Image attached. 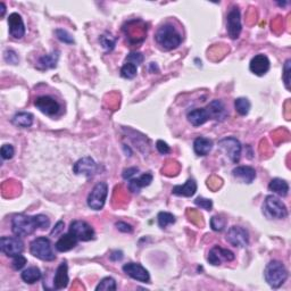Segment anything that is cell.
Masks as SVG:
<instances>
[{"mask_svg": "<svg viewBox=\"0 0 291 291\" xmlns=\"http://www.w3.org/2000/svg\"><path fill=\"white\" fill-rule=\"evenodd\" d=\"M50 221L43 214H38L34 216L25 215V214H16L11 219V231L17 237H27L33 235V233L41 229L49 228Z\"/></svg>", "mask_w": 291, "mask_h": 291, "instance_id": "1", "label": "cell"}, {"mask_svg": "<svg viewBox=\"0 0 291 291\" xmlns=\"http://www.w3.org/2000/svg\"><path fill=\"white\" fill-rule=\"evenodd\" d=\"M156 43L162 50L170 51L178 48L182 42V35L174 25L166 23L156 31Z\"/></svg>", "mask_w": 291, "mask_h": 291, "instance_id": "2", "label": "cell"}, {"mask_svg": "<svg viewBox=\"0 0 291 291\" xmlns=\"http://www.w3.org/2000/svg\"><path fill=\"white\" fill-rule=\"evenodd\" d=\"M264 278L270 287H272L273 289H278L288 279V271H287L284 263L279 261H272L266 265L264 270Z\"/></svg>", "mask_w": 291, "mask_h": 291, "instance_id": "3", "label": "cell"}, {"mask_svg": "<svg viewBox=\"0 0 291 291\" xmlns=\"http://www.w3.org/2000/svg\"><path fill=\"white\" fill-rule=\"evenodd\" d=\"M262 208L264 216L269 220H285L288 216V210L285 203L273 195L266 197Z\"/></svg>", "mask_w": 291, "mask_h": 291, "instance_id": "4", "label": "cell"}, {"mask_svg": "<svg viewBox=\"0 0 291 291\" xmlns=\"http://www.w3.org/2000/svg\"><path fill=\"white\" fill-rule=\"evenodd\" d=\"M31 255L39 258L41 261L51 262L56 260V255L52 249L51 241L46 237H39L32 241L30 245Z\"/></svg>", "mask_w": 291, "mask_h": 291, "instance_id": "5", "label": "cell"}, {"mask_svg": "<svg viewBox=\"0 0 291 291\" xmlns=\"http://www.w3.org/2000/svg\"><path fill=\"white\" fill-rule=\"evenodd\" d=\"M108 196V186L106 182L97 183L95 187L92 188L91 192H90L87 199L88 206L93 211H100L104 208L106 199Z\"/></svg>", "mask_w": 291, "mask_h": 291, "instance_id": "6", "label": "cell"}, {"mask_svg": "<svg viewBox=\"0 0 291 291\" xmlns=\"http://www.w3.org/2000/svg\"><path fill=\"white\" fill-rule=\"evenodd\" d=\"M219 146L221 149L224 150V153L230 158V161L235 164L240 162L241 153H243V146L240 141L235 137H227L221 139L219 141Z\"/></svg>", "mask_w": 291, "mask_h": 291, "instance_id": "7", "label": "cell"}, {"mask_svg": "<svg viewBox=\"0 0 291 291\" xmlns=\"http://www.w3.org/2000/svg\"><path fill=\"white\" fill-rule=\"evenodd\" d=\"M69 233L79 241H90L95 239V230L89 223L82 220H75L69 224Z\"/></svg>", "mask_w": 291, "mask_h": 291, "instance_id": "8", "label": "cell"}, {"mask_svg": "<svg viewBox=\"0 0 291 291\" xmlns=\"http://www.w3.org/2000/svg\"><path fill=\"white\" fill-rule=\"evenodd\" d=\"M0 251L8 257H16L24 251V243L19 237H1L0 239Z\"/></svg>", "mask_w": 291, "mask_h": 291, "instance_id": "9", "label": "cell"}, {"mask_svg": "<svg viewBox=\"0 0 291 291\" xmlns=\"http://www.w3.org/2000/svg\"><path fill=\"white\" fill-rule=\"evenodd\" d=\"M243 25H241V15L238 7H232L227 16V31L232 40H237L240 36Z\"/></svg>", "mask_w": 291, "mask_h": 291, "instance_id": "10", "label": "cell"}, {"mask_svg": "<svg viewBox=\"0 0 291 291\" xmlns=\"http://www.w3.org/2000/svg\"><path fill=\"white\" fill-rule=\"evenodd\" d=\"M99 171V165L95 162V159L89 157H83L77 161L73 165V173L76 175H83L85 178H92Z\"/></svg>", "mask_w": 291, "mask_h": 291, "instance_id": "11", "label": "cell"}, {"mask_svg": "<svg viewBox=\"0 0 291 291\" xmlns=\"http://www.w3.org/2000/svg\"><path fill=\"white\" fill-rule=\"evenodd\" d=\"M227 241L236 248H245L249 244V233L243 227H232L227 233Z\"/></svg>", "mask_w": 291, "mask_h": 291, "instance_id": "12", "label": "cell"}, {"mask_svg": "<svg viewBox=\"0 0 291 291\" xmlns=\"http://www.w3.org/2000/svg\"><path fill=\"white\" fill-rule=\"evenodd\" d=\"M34 106L47 116H55L59 113L60 105L50 96H41L34 100Z\"/></svg>", "mask_w": 291, "mask_h": 291, "instance_id": "13", "label": "cell"}, {"mask_svg": "<svg viewBox=\"0 0 291 291\" xmlns=\"http://www.w3.org/2000/svg\"><path fill=\"white\" fill-rule=\"evenodd\" d=\"M235 254H233L231 251L229 249H224L220 246H214L210 253H208V257L207 261L208 263L214 265V266H219L222 263H225V262H232L235 261Z\"/></svg>", "mask_w": 291, "mask_h": 291, "instance_id": "14", "label": "cell"}, {"mask_svg": "<svg viewBox=\"0 0 291 291\" xmlns=\"http://www.w3.org/2000/svg\"><path fill=\"white\" fill-rule=\"evenodd\" d=\"M122 270L126 276H129L133 280L143 282V284H147L150 280L149 272L139 263H126L123 265Z\"/></svg>", "mask_w": 291, "mask_h": 291, "instance_id": "15", "label": "cell"}, {"mask_svg": "<svg viewBox=\"0 0 291 291\" xmlns=\"http://www.w3.org/2000/svg\"><path fill=\"white\" fill-rule=\"evenodd\" d=\"M271 63H270L269 57L264 54H258L254 56L251 64H249V69L257 76H263L270 71Z\"/></svg>", "mask_w": 291, "mask_h": 291, "instance_id": "16", "label": "cell"}, {"mask_svg": "<svg viewBox=\"0 0 291 291\" xmlns=\"http://www.w3.org/2000/svg\"><path fill=\"white\" fill-rule=\"evenodd\" d=\"M8 26H9V34L14 39L19 40L25 35V25L19 14L13 13L8 16Z\"/></svg>", "mask_w": 291, "mask_h": 291, "instance_id": "17", "label": "cell"}, {"mask_svg": "<svg viewBox=\"0 0 291 291\" xmlns=\"http://www.w3.org/2000/svg\"><path fill=\"white\" fill-rule=\"evenodd\" d=\"M206 109L208 114H210L211 120H214L217 122H223L228 118L229 112L227 107H225L224 102L221 100H213L206 106Z\"/></svg>", "mask_w": 291, "mask_h": 291, "instance_id": "18", "label": "cell"}, {"mask_svg": "<svg viewBox=\"0 0 291 291\" xmlns=\"http://www.w3.org/2000/svg\"><path fill=\"white\" fill-rule=\"evenodd\" d=\"M69 277H68V266L66 262H61L58 268L56 270L54 282H52V288L55 290L65 289L68 286Z\"/></svg>", "mask_w": 291, "mask_h": 291, "instance_id": "19", "label": "cell"}, {"mask_svg": "<svg viewBox=\"0 0 291 291\" xmlns=\"http://www.w3.org/2000/svg\"><path fill=\"white\" fill-rule=\"evenodd\" d=\"M154 176L151 173H143L139 178L131 179L129 181V190L133 194H139L141 191L142 188L148 187L153 182Z\"/></svg>", "mask_w": 291, "mask_h": 291, "instance_id": "20", "label": "cell"}, {"mask_svg": "<svg viewBox=\"0 0 291 291\" xmlns=\"http://www.w3.org/2000/svg\"><path fill=\"white\" fill-rule=\"evenodd\" d=\"M232 175L243 183L251 184L256 179V171L252 166H238L232 171Z\"/></svg>", "mask_w": 291, "mask_h": 291, "instance_id": "21", "label": "cell"}, {"mask_svg": "<svg viewBox=\"0 0 291 291\" xmlns=\"http://www.w3.org/2000/svg\"><path fill=\"white\" fill-rule=\"evenodd\" d=\"M187 118H188V121L191 123V125L196 126V128L197 126L204 125L207 121L211 120L210 114H208L206 107L196 108L194 110H191V112L188 113Z\"/></svg>", "mask_w": 291, "mask_h": 291, "instance_id": "22", "label": "cell"}, {"mask_svg": "<svg viewBox=\"0 0 291 291\" xmlns=\"http://www.w3.org/2000/svg\"><path fill=\"white\" fill-rule=\"evenodd\" d=\"M77 243H79V240L68 232L66 233V235L61 236L59 239L57 240V243L55 244V248L57 252L66 253V252L72 251L73 248H75Z\"/></svg>", "mask_w": 291, "mask_h": 291, "instance_id": "23", "label": "cell"}, {"mask_svg": "<svg viewBox=\"0 0 291 291\" xmlns=\"http://www.w3.org/2000/svg\"><path fill=\"white\" fill-rule=\"evenodd\" d=\"M197 191V182L194 179H189L182 186H175L172 189V194L179 197H192Z\"/></svg>", "mask_w": 291, "mask_h": 291, "instance_id": "24", "label": "cell"}, {"mask_svg": "<svg viewBox=\"0 0 291 291\" xmlns=\"http://www.w3.org/2000/svg\"><path fill=\"white\" fill-rule=\"evenodd\" d=\"M213 149V141L205 137H198L194 141V151L198 156H207Z\"/></svg>", "mask_w": 291, "mask_h": 291, "instance_id": "25", "label": "cell"}, {"mask_svg": "<svg viewBox=\"0 0 291 291\" xmlns=\"http://www.w3.org/2000/svg\"><path fill=\"white\" fill-rule=\"evenodd\" d=\"M59 59V51L55 50L50 54L41 56L38 60V67L40 69H51L57 66Z\"/></svg>", "mask_w": 291, "mask_h": 291, "instance_id": "26", "label": "cell"}, {"mask_svg": "<svg viewBox=\"0 0 291 291\" xmlns=\"http://www.w3.org/2000/svg\"><path fill=\"white\" fill-rule=\"evenodd\" d=\"M20 278H22V280L25 282V284L34 285L41 280L42 273H41L39 268H36V266H31V268H27L20 273Z\"/></svg>", "mask_w": 291, "mask_h": 291, "instance_id": "27", "label": "cell"}, {"mask_svg": "<svg viewBox=\"0 0 291 291\" xmlns=\"http://www.w3.org/2000/svg\"><path fill=\"white\" fill-rule=\"evenodd\" d=\"M269 190L272 191L273 194H277L281 197L288 196L289 192V184L287 181L282 179L276 178L271 180V182L269 184Z\"/></svg>", "mask_w": 291, "mask_h": 291, "instance_id": "28", "label": "cell"}, {"mask_svg": "<svg viewBox=\"0 0 291 291\" xmlns=\"http://www.w3.org/2000/svg\"><path fill=\"white\" fill-rule=\"evenodd\" d=\"M34 116L33 114L27 113V112H20L15 114V116L13 117V124L16 126H19V128H30V126L33 124Z\"/></svg>", "mask_w": 291, "mask_h": 291, "instance_id": "29", "label": "cell"}, {"mask_svg": "<svg viewBox=\"0 0 291 291\" xmlns=\"http://www.w3.org/2000/svg\"><path fill=\"white\" fill-rule=\"evenodd\" d=\"M251 107H252V104L247 98L240 97V98H237V99L235 100V108L237 110V113L241 116L248 115Z\"/></svg>", "mask_w": 291, "mask_h": 291, "instance_id": "30", "label": "cell"}, {"mask_svg": "<svg viewBox=\"0 0 291 291\" xmlns=\"http://www.w3.org/2000/svg\"><path fill=\"white\" fill-rule=\"evenodd\" d=\"M138 73V66L132 63H124V65L121 67V76L124 79L132 80L137 76Z\"/></svg>", "mask_w": 291, "mask_h": 291, "instance_id": "31", "label": "cell"}, {"mask_svg": "<svg viewBox=\"0 0 291 291\" xmlns=\"http://www.w3.org/2000/svg\"><path fill=\"white\" fill-rule=\"evenodd\" d=\"M175 221V216L169 212H161L157 215V222L162 229H166L169 225L174 224Z\"/></svg>", "mask_w": 291, "mask_h": 291, "instance_id": "32", "label": "cell"}, {"mask_svg": "<svg viewBox=\"0 0 291 291\" xmlns=\"http://www.w3.org/2000/svg\"><path fill=\"white\" fill-rule=\"evenodd\" d=\"M99 42L101 44V47L105 49V50L107 51H112L114 48H115V44H116V39L114 38L112 34L109 33H104L102 35H100L99 38Z\"/></svg>", "mask_w": 291, "mask_h": 291, "instance_id": "33", "label": "cell"}, {"mask_svg": "<svg viewBox=\"0 0 291 291\" xmlns=\"http://www.w3.org/2000/svg\"><path fill=\"white\" fill-rule=\"evenodd\" d=\"M117 289V286H116V281L114 280L113 278L107 277V278H104L98 284V286L96 287V290L97 291H100V290H104V291H110V290H116Z\"/></svg>", "mask_w": 291, "mask_h": 291, "instance_id": "34", "label": "cell"}, {"mask_svg": "<svg viewBox=\"0 0 291 291\" xmlns=\"http://www.w3.org/2000/svg\"><path fill=\"white\" fill-rule=\"evenodd\" d=\"M225 225H227V220L223 219L222 216L215 215L211 219V228L216 232L223 231Z\"/></svg>", "mask_w": 291, "mask_h": 291, "instance_id": "35", "label": "cell"}, {"mask_svg": "<svg viewBox=\"0 0 291 291\" xmlns=\"http://www.w3.org/2000/svg\"><path fill=\"white\" fill-rule=\"evenodd\" d=\"M55 34L56 38L61 41V42L66 44L74 43V39H73L71 33H68V32L66 30H64V28H57V30H55Z\"/></svg>", "mask_w": 291, "mask_h": 291, "instance_id": "36", "label": "cell"}, {"mask_svg": "<svg viewBox=\"0 0 291 291\" xmlns=\"http://www.w3.org/2000/svg\"><path fill=\"white\" fill-rule=\"evenodd\" d=\"M290 73H291V59H287L284 65V75H282V79H284L287 90H290V81H291Z\"/></svg>", "mask_w": 291, "mask_h": 291, "instance_id": "37", "label": "cell"}, {"mask_svg": "<svg viewBox=\"0 0 291 291\" xmlns=\"http://www.w3.org/2000/svg\"><path fill=\"white\" fill-rule=\"evenodd\" d=\"M195 205L200 208H203V210H205V211H208V212L213 210L212 199L204 198V197H198V198H196Z\"/></svg>", "mask_w": 291, "mask_h": 291, "instance_id": "38", "label": "cell"}, {"mask_svg": "<svg viewBox=\"0 0 291 291\" xmlns=\"http://www.w3.org/2000/svg\"><path fill=\"white\" fill-rule=\"evenodd\" d=\"M125 61H126V63H132L134 65H137V66H139V65L142 64L143 56H142L141 52L132 51V52H130L128 56H126Z\"/></svg>", "mask_w": 291, "mask_h": 291, "instance_id": "39", "label": "cell"}, {"mask_svg": "<svg viewBox=\"0 0 291 291\" xmlns=\"http://www.w3.org/2000/svg\"><path fill=\"white\" fill-rule=\"evenodd\" d=\"M0 154H1V158L3 161H8V159H11L15 155V149L11 145H3L1 147V150H0Z\"/></svg>", "mask_w": 291, "mask_h": 291, "instance_id": "40", "label": "cell"}, {"mask_svg": "<svg viewBox=\"0 0 291 291\" xmlns=\"http://www.w3.org/2000/svg\"><path fill=\"white\" fill-rule=\"evenodd\" d=\"M3 58H5L7 63H9L11 65H17L19 61L18 55L16 54L14 50H11V49H7V50L3 52Z\"/></svg>", "mask_w": 291, "mask_h": 291, "instance_id": "41", "label": "cell"}, {"mask_svg": "<svg viewBox=\"0 0 291 291\" xmlns=\"http://www.w3.org/2000/svg\"><path fill=\"white\" fill-rule=\"evenodd\" d=\"M26 263H27L26 258L22 255H18V256L14 257L11 266H13V269L15 270V271H19V270H22L24 266L26 265Z\"/></svg>", "mask_w": 291, "mask_h": 291, "instance_id": "42", "label": "cell"}, {"mask_svg": "<svg viewBox=\"0 0 291 291\" xmlns=\"http://www.w3.org/2000/svg\"><path fill=\"white\" fill-rule=\"evenodd\" d=\"M156 148H157V150L162 155H166V154H170L171 153L170 146L167 145V143L165 141H163V140H158L157 142H156Z\"/></svg>", "mask_w": 291, "mask_h": 291, "instance_id": "43", "label": "cell"}, {"mask_svg": "<svg viewBox=\"0 0 291 291\" xmlns=\"http://www.w3.org/2000/svg\"><path fill=\"white\" fill-rule=\"evenodd\" d=\"M115 227L117 228L118 231H121L123 233H132L133 232L132 225H130L126 222H122V221H120V222H116Z\"/></svg>", "mask_w": 291, "mask_h": 291, "instance_id": "44", "label": "cell"}, {"mask_svg": "<svg viewBox=\"0 0 291 291\" xmlns=\"http://www.w3.org/2000/svg\"><path fill=\"white\" fill-rule=\"evenodd\" d=\"M63 230H64V222H63V221H58V222L56 223L55 228L51 230L50 236H51V237L58 236V235H60L61 232H63Z\"/></svg>", "mask_w": 291, "mask_h": 291, "instance_id": "45", "label": "cell"}, {"mask_svg": "<svg viewBox=\"0 0 291 291\" xmlns=\"http://www.w3.org/2000/svg\"><path fill=\"white\" fill-rule=\"evenodd\" d=\"M138 172H139L138 167H130V169L123 172L122 176H123V179H125V180H131L132 179V176L136 173H138Z\"/></svg>", "mask_w": 291, "mask_h": 291, "instance_id": "46", "label": "cell"}, {"mask_svg": "<svg viewBox=\"0 0 291 291\" xmlns=\"http://www.w3.org/2000/svg\"><path fill=\"white\" fill-rule=\"evenodd\" d=\"M110 258V261H113V262H118V261H121L122 258H123V253L121 251H115V252H113L112 253V255L109 256Z\"/></svg>", "mask_w": 291, "mask_h": 291, "instance_id": "47", "label": "cell"}, {"mask_svg": "<svg viewBox=\"0 0 291 291\" xmlns=\"http://www.w3.org/2000/svg\"><path fill=\"white\" fill-rule=\"evenodd\" d=\"M0 8H1V13H0V16H1V17H3V16H5V14H6V5L3 2H0Z\"/></svg>", "mask_w": 291, "mask_h": 291, "instance_id": "48", "label": "cell"}]
</instances>
